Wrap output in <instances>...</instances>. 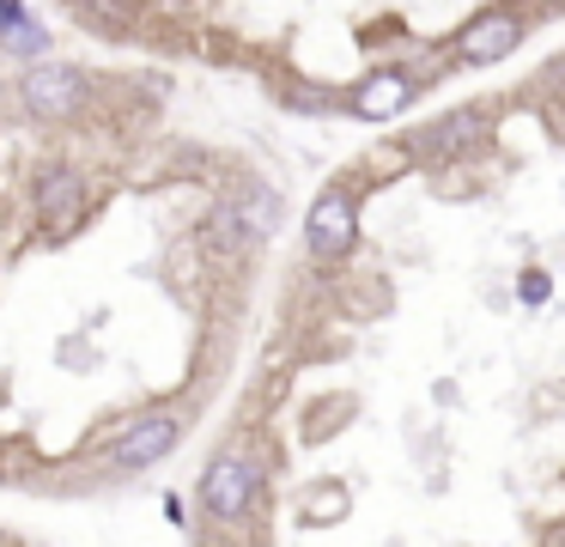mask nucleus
I'll return each mask as SVG.
<instances>
[{
	"mask_svg": "<svg viewBox=\"0 0 565 547\" xmlns=\"http://www.w3.org/2000/svg\"><path fill=\"white\" fill-rule=\"evenodd\" d=\"M305 238H310V255H322V262L353 255V243H359V201L347 189H322L317 207H310V219H305Z\"/></svg>",
	"mask_w": 565,
	"mask_h": 547,
	"instance_id": "3",
	"label": "nucleus"
},
{
	"mask_svg": "<svg viewBox=\"0 0 565 547\" xmlns=\"http://www.w3.org/2000/svg\"><path fill=\"white\" fill-rule=\"evenodd\" d=\"M19 97H25L31 116L67 122V116H79V104H86V73L62 67V61H43V67H31L25 80H19Z\"/></svg>",
	"mask_w": 565,
	"mask_h": 547,
	"instance_id": "2",
	"label": "nucleus"
},
{
	"mask_svg": "<svg viewBox=\"0 0 565 547\" xmlns=\"http://www.w3.org/2000/svg\"><path fill=\"white\" fill-rule=\"evenodd\" d=\"M407 104H414V80L395 73V67H377L353 85V116H365V122H390V116H402Z\"/></svg>",
	"mask_w": 565,
	"mask_h": 547,
	"instance_id": "7",
	"label": "nucleus"
},
{
	"mask_svg": "<svg viewBox=\"0 0 565 547\" xmlns=\"http://www.w3.org/2000/svg\"><path fill=\"white\" fill-rule=\"evenodd\" d=\"M516 292H523V304H541V298H547V292H553V280L541 274V267H529V274L516 280Z\"/></svg>",
	"mask_w": 565,
	"mask_h": 547,
	"instance_id": "10",
	"label": "nucleus"
},
{
	"mask_svg": "<svg viewBox=\"0 0 565 547\" xmlns=\"http://www.w3.org/2000/svg\"><path fill=\"white\" fill-rule=\"evenodd\" d=\"M256 486H262V469L244 456V450H225V456L207 462V474H201V505L213 511V517H244L249 505H256Z\"/></svg>",
	"mask_w": 565,
	"mask_h": 547,
	"instance_id": "1",
	"label": "nucleus"
},
{
	"mask_svg": "<svg viewBox=\"0 0 565 547\" xmlns=\"http://www.w3.org/2000/svg\"><path fill=\"white\" fill-rule=\"evenodd\" d=\"M480 134H487V109H462V116L438 122V128L426 134V146H431V152H462V146L480 140Z\"/></svg>",
	"mask_w": 565,
	"mask_h": 547,
	"instance_id": "8",
	"label": "nucleus"
},
{
	"mask_svg": "<svg viewBox=\"0 0 565 547\" xmlns=\"http://www.w3.org/2000/svg\"><path fill=\"white\" fill-rule=\"evenodd\" d=\"M516 43H523V19H516V12H480V19H468L462 36H456V61L492 67V61H504Z\"/></svg>",
	"mask_w": 565,
	"mask_h": 547,
	"instance_id": "4",
	"label": "nucleus"
},
{
	"mask_svg": "<svg viewBox=\"0 0 565 547\" xmlns=\"http://www.w3.org/2000/svg\"><path fill=\"white\" fill-rule=\"evenodd\" d=\"M38 213H43V225L50 231H67L79 219V207H86V177H79L74 165H50L38 177Z\"/></svg>",
	"mask_w": 565,
	"mask_h": 547,
	"instance_id": "5",
	"label": "nucleus"
},
{
	"mask_svg": "<svg viewBox=\"0 0 565 547\" xmlns=\"http://www.w3.org/2000/svg\"><path fill=\"white\" fill-rule=\"evenodd\" d=\"M177 432H183V425H177L171 413H147V420H135L122 438H116L110 456L122 462V469H152L159 456H171V450H177Z\"/></svg>",
	"mask_w": 565,
	"mask_h": 547,
	"instance_id": "6",
	"label": "nucleus"
},
{
	"mask_svg": "<svg viewBox=\"0 0 565 547\" xmlns=\"http://www.w3.org/2000/svg\"><path fill=\"white\" fill-rule=\"evenodd\" d=\"M237 213H244V225L256 231V238H268V231L280 225V194H274V189H249V201L237 207Z\"/></svg>",
	"mask_w": 565,
	"mask_h": 547,
	"instance_id": "9",
	"label": "nucleus"
},
{
	"mask_svg": "<svg viewBox=\"0 0 565 547\" xmlns=\"http://www.w3.org/2000/svg\"><path fill=\"white\" fill-rule=\"evenodd\" d=\"M19 24H25V7H19V0H0V43H7Z\"/></svg>",
	"mask_w": 565,
	"mask_h": 547,
	"instance_id": "11",
	"label": "nucleus"
}]
</instances>
